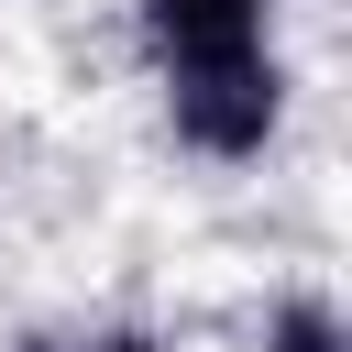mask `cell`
<instances>
[{
	"mask_svg": "<svg viewBox=\"0 0 352 352\" xmlns=\"http://www.w3.org/2000/svg\"><path fill=\"white\" fill-rule=\"evenodd\" d=\"M154 66H231V55H275V0H132Z\"/></svg>",
	"mask_w": 352,
	"mask_h": 352,
	"instance_id": "7a4b0ae2",
	"label": "cell"
},
{
	"mask_svg": "<svg viewBox=\"0 0 352 352\" xmlns=\"http://www.w3.org/2000/svg\"><path fill=\"white\" fill-rule=\"evenodd\" d=\"M165 121H176V143H187V154L242 165V154H264V143H275V121H286V66H275V55L176 66V77H165Z\"/></svg>",
	"mask_w": 352,
	"mask_h": 352,
	"instance_id": "6da1fadb",
	"label": "cell"
},
{
	"mask_svg": "<svg viewBox=\"0 0 352 352\" xmlns=\"http://www.w3.org/2000/svg\"><path fill=\"white\" fill-rule=\"evenodd\" d=\"M66 352H176V341H154V330H88V341H66Z\"/></svg>",
	"mask_w": 352,
	"mask_h": 352,
	"instance_id": "277c9868",
	"label": "cell"
},
{
	"mask_svg": "<svg viewBox=\"0 0 352 352\" xmlns=\"http://www.w3.org/2000/svg\"><path fill=\"white\" fill-rule=\"evenodd\" d=\"M264 352H352V341H341V308L330 297H286L275 330H264Z\"/></svg>",
	"mask_w": 352,
	"mask_h": 352,
	"instance_id": "3957f363",
	"label": "cell"
}]
</instances>
